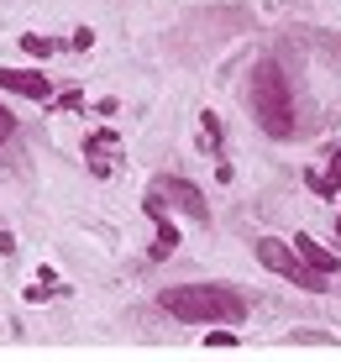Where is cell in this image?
Instances as JSON below:
<instances>
[{
  "instance_id": "obj_1",
  "label": "cell",
  "mask_w": 341,
  "mask_h": 362,
  "mask_svg": "<svg viewBox=\"0 0 341 362\" xmlns=\"http://www.w3.org/2000/svg\"><path fill=\"white\" fill-rule=\"evenodd\" d=\"M158 305L173 320H189V326H236L247 315V299L226 284H173V289L158 294Z\"/></svg>"
},
{
  "instance_id": "obj_2",
  "label": "cell",
  "mask_w": 341,
  "mask_h": 362,
  "mask_svg": "<svg viewBox=\"0 0 341 362\" xmlns=\"http://www.w3.org/2000/svg\"><path fill=\"white\" fill-rule=\"evenodd\" d=\"M247 105H252V116H258V127L268 136H294V95H289V79H284L279 64L262 58V64L252 69Z\"/></svg>"
},
{
  "instance_id": "obj_3",
  "label": "cell",
  "mask_w": 341,
  "mask_h": 362,
  "mask_svg": "<svg viewBox=\"0 0 341 362\" xmlns=\"http://www.w3.org/2000/svg\"><path fill=\"white\" fill-rule=\"evenodd\" d=\"M258 263L262 268H273V273H284L289 284H299V289H310V294H320L325 289V273H315L305 257L294 252V247H284L279 236H262L258 242Z\"/></svg>"
},
{
  "instance_id": "obj_4",
  "label": "cell",
  "mask_w": 341,
  "mask_h": 362,
  "mask_svg": "<svg viewBox=\"0 0 341 362\" xmlns=\"http://www.w3.org/2000/svg\"><path fill=\"white\" fill-rule=\"evenodd\" d=\"M142 210H147V221L158 226L153 247H147V257H153V263H168L173 247H179V226H173V216H168V194H163L158 184H153V189L142 194Z\"/></svg>"
},
{
  "instance_id": "obj_5",
  "label": "cell",
  "mask_w": 341,
  "mask_h": 362,
  "mask_svg": "<svg viewBox=\"0 0 341 362\" xmlns=\"http://www.w3.org/2000/svg\"><path fill=\"white\" fill-rule=\"evenodd\" d=\"M84 163H90L95 179H110L121 168V132L116 127H95L84 136Z\"/></svg>"
},
{
  "instance_id": "obj_6",
  "label": "cell",
  "mask_w": 341,
  "mask_h": 362,
  "mask_svg": "<svg viewBox=\"0 0 341 362\" xmlns=\"http://www.w3.org/2000/svg\"><path fill=\"white\" fill-rule=\"evenodd\" d=\"M0 90L47 105V100H53V79H47V74H37V69H0Z\"/></svg>"
},
{
  "instance_id": "obj_7",
  "label": "cell",
  "mask_w": 341,
  "mask_h": 362,
  "mask_svg": "<svg viewBox=\"0 0 341 362\" xmlns=\"http://www.w3.org/2000/svg\"><path fill=\"white\" fill-rule=\"evenodd\" d=\"M158 189L168 194L173 205L184 210V216H195V221H205V216H210V210H205V194H200L189 179H179V173H163V179H158Z\"/></svg>"
},
{
  "instance_id": "obj_8",
  "label": "cell",
  "mask_w": 341,
  "mask_h": 362,
  "mask_svg": "<svg viewBox=\"0 0 341 362\" xmlns=\"http://www.w3.org/2000/svg\"><path fill=\"white\" fill-rule=\"evenodd\" d=\"M294 252L305 257V263H310L315 273H336V268H341V257H336V252H325V247L315 242L310 231H299V236H294Z\"/></svg>"
},
{
  "instance_id": "obj_9",
  "label": "cell",
  "mask_w": 341,
  "mask_h": 362,
  "mask_svg": "<svg viewBox=\"0 0 341 362\" xmlns=\"http://www.w3.org/2000/svg\"><path fill=\"white\" fill-rule=\"evenodd\" d=\"M305 184H310V194L336 199L341 194V168H305Z\"/></svg>"
},
{
  "instance_id": "obj_10",
  "label": "cell",
  "mask_w": 341,
  "mask_h": 362,
  "mask_svg": "<svg viewBox=\"0 0 341 362\" xmlns=\"http://www.w3.org/2000/svg\"><path fill=\"white\" fill-rule=\"evenodd\" d=\"M200 127H205V132H200V147H205V153H221V116H216V110H205Z\"/></svg>"
},
{
  "instance_id": "obj_11",
  "label": "cell",
  "mask_w": 341,
  "mask_h": 362,
  "mask_svg": "<svg viewBox=\"0 0 341 362\" xmlns=\"http://www.w3.org/2000/svg\"><path fill=\"white\" fill-rule=\"evenodd\" d=\"M21 53H27V58H53L58 42H53V37H42V32H27V37H21Z\"/></svg>"
},
{
  "instance_id": "obj_12",
  "label": "cell",
  "mask_w": 341,
  "mask_h": 362,
  "mask_svg": "<svg viewBox=\"0 0 341 362\" xmlns=\"http://www.w3.org/2000/svg\"><path fill=\"white\" fill-rule=\"evenodd\" d=\"M205 346H216V352H231V346H236V336L221 326V331H210V336H205Z\"/></svg>"
},
{
  "instance_id": "obj_13",
  "label": "cell",
  "mask_w": 341,
  "mask_h": 362,
  "mask_svg": "<svg viewBox=\"0 0 341 362\" xmlns=\"http://www.w3.org/2000/svg\"><path fill=\"white\" fill-rule=\"evenodd\" d=\"M69 47H74V53H90V47H95V32H90V27H79V32L69 37Z\"/></svg>"
},
{
  "instance_id": "obj_14",
  "label": "cell",
  "mask_w": 341,
  "mask_h": 362,
  "mask_svg": "<svg viewBox=\"0 0 341 362\" xmlns=\"http://www.w3.org/2000/svg\"><path fill=\"white\" fill-rule=\"evenodd\" d=\"M11 136H16V116H11V110H6V105H0V147H6V142H11Z\"/></svg>"
},
{
  "instance_id": "obj_15",
  "label": "cell",
  "mask_w": 341,
  "mask_h": 362,
  "mask_svg": "<svg viewBox=\"0 0 341 362\" xmlns=\"http://www.w3.org/2000/svg\"><path fill=\"white\" fill-rule=\"evenodd\" d=\"M84 105V95L79 90H69V95H58V110H79Z\"/></svg>"
},
{
  "instance_id": "obj_16",
  "label": "cell",
  "mask_w": 341,
  "mask_h": 362,
  "mask_svg": "<svg viewBox=\"0 0 341 362\" xmlns=\"http://www.w3.org/2000/svg\"><path fill=\"white\" fill-rule=\"evenodd\" d=\"M0 252H6V257H16V236H11V231H0Z\"/></svg>"
},
{
  "instance_id": "obj_17",
  "label": "cell",
  "mask_w": 341,
  "mask_h": 362,
  "mask_svg": "<svg viewBox=\"0 0 341 362\" xmlns=\"http://www.w3.org/2000/svg\"><path fill=\"white\" fill-rule=\"evenodd\" d=\"M336 168H341V153H336Z\"/></svg>"
}]
</instances>
